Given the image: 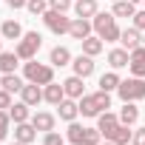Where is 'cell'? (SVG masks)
I'll use <instances>...</instances> for the list:
<instances>
[{
    "label": "cell",
    "instance_id": "cell-1",
    "mask_svg": "<svg viewBox=\"0 0 145 145\" xmlns=\"http://www.w3.org/2000/svg\"><path fill=\"white\" fill-rule=\"evenodd\" d=\"M77 103H80V114H83V117L97 120L103 111H108V108H111V94H108V91H103V88H97V91H86Z\"/></svg>",
    "mask_w": 145,
    "mask_h": 145
},
{
    "label": "cell",
    "instance_id": "cell-2",
    "mask_svg": "<svg viewBox=\"0 0 145 145\" xmlns=\"http://www.w3.org/2000/svg\"><path fill=\"white\" fill-rule=\"evenodd\" d=\"M91 26H94V34H97V37H103L105 43H120L122 29H120V23H117L114 12H97V14L91 17Z\"/></svg>",
    "mask_w": 145,
    "mask_h": 145
},
{
    "label": "cell",
    "instance_id": "cell-3",
    "mask_svg": "<svg viewBox=\"0 0 145 145\" xmlns=\"http://www.w3.org/2000/svg\"><path fill=\"white\" fill-rule=\"evenodd\" d=\"M23 77H26V83L48 86V83H54V65L51 63H40L37 57L34 60H26L23 63Z\"/></svg>",
    "mask_w": 145,
    "mask_h": 145
},
{
    "label": "cell",
    "instance_id": "cell-4",
    "mask_svg": "<svg viewBox=\"0 0 145 145\" xmlns=\"http://www.w3.org/2000/svg\"><path fill=\"white\" fill-rule=\"evenodd\" d=\"M117 94H120L122 103H142V100H145V77H131V74H128V77L120 83Z\"/></svg>",
    "mask_w": 145,
    "mask_h": 145
},
{
    "label": "cell",
    "instance_id": "cell-5",
    "mask_svg": "<svg viewBox=\"0 0 145 145\" xmlns=\"http://www.w3.org/2000/svg\"><path fill=\"white\" fill-rule=\"evenodd\" d=\"M40 46H43V34H40V31H26V34L14 43V51H17V57L26 63V60H34V57H37Z\"/></svg>",
    "mask_w": 145,
    "mask_h": 145
},
{
    "label": "cell",
    "instance_id": "cell-6",
    "mask_svg": "<svg viewBox=\"0 0 145 145\" xmlns=\"http://www.w3.org/2000/svg\"><path fill=\"white\" fill-rule=\"evenodd\" d=\"M40 20H43V26H46L51 34H57V37L68 34V29H71V17H68L65 12H54V9H48Z\"/></svg>",
    "mask_w": 145,
    "mask_h": 145
},
{
    "label": "cell",
    "instance_id": "cell-7",
    "mask_svg": "<svg viewBox=\"0 0 145 145\" xmlns=\"http://www.w3.org/2000/svg\"><path fill=\"white\" fill-rule=\"evenodd\" d=\"M91 34H94V26H91L88 17H71V29H68V37H71V40L83 43V40L91 37Z\"/></svg>",
    "mask_w": 145,
    "mask_h": 145
},
{
    "label": "cell",
    "instance_id": "cell-8",
    "mask_svg": "<svg viewBox=\"0 0 145 145\" xmlns=\"http://www.w3.org/2000/svg\"><path fill=\"white\" fill-rule=\"evenodd\" d=\"M71 71L88 80V77L94 74V71H97V63H94V57H88V54H83V51H80L74 60H71Z\"/></svg>",
    "mask_w": 145,
    "mask_h": 145
},
{
    "label": "cell",
    "instance_id": "cell-9",
    "mask_svg": "<svg viewBox=\"0 0 145 145\" xmlns=\"http://www.w3.org/2000/svg\"><path fill=\"white\" fill-rule=\"evenodd\" d=\"M31 125H34L40 134L54 131V128H57V114H51V111H34V114H31Z\"/></svg>",
    "mask_w": 145,
    "mask_h": 145
},
{
    "label": "cell",
    "instance_id": "cell-10",
    "mask_svg": "<svg viewBox=\"0 0 145 145\" xmlns=\"http://www.w3.org/2000/svg\"><path fill=\"white\" fill-rule=\"evenodd\" d=\"M63 88H65V97H71V100H80V97L86 94V77H80V74H71V77H65V80H63Z\"/></svg>",
    "mask_w": 145,
    "mask_h": 145
},
{
    "label": "cell",
    "instance_id": "cell-11",
    "mask_svg": "<svg viewBox=\"0 0 145 145\" xmlns=\"http://www.w3.org/2000/svg\"><path fill=\"white\" fill-rule=\"evenodd\" d=\"M57 117L68 125V122H74L77 117H80V103L77 100H71V97H65L60 105H57Z\"/></svg>",
    "mask_w": 145,
    "mask_h": 145
},
{
    "label": "cell",
    "instance_id": "cell-12",
    "mask_svg": "<svg viewBox=\"0 0 145 145\" xmlns=\"http://www.w3.org/2000/svg\"><path fill=\"white\" fill-rule=\"evenodd\" d=\"M128 74H131V77H145V46H137V48L131 51Z\"/></svg>",
    "mask_w": 145,
    "mask_h": 145
},
{
    "label": "cell",
    "instance_id": "cell-13",
    "mask_svg": "<svg viewBox=\"0 0 145 145\" xmlns=\"http://www.w3.org/2000/svg\"><path fill=\"white\" fill-rule=\"evenodd\" d=\"M63 100H65V88H63V83H57V80H54V83L43 86V103H48V105H54V108H57Z\"/></svg>",
    "mask_w": 145,
    "mask_h": 145
},
{
    "label": "cell",
    "instance_id": "cell-14",
    "mask_svg": "<svg viewBox=\"0 0 145 145\" xmlns=\"http://www.w3.org/2000/svg\"><path fill=\"white\" fill-rule=\"evenodd\" d=\"M120 46L128 48V51H134L137 46H142V31H139L137 26H125L122 34H120Z\"/></svg>",
    "mask_w": 145,
    "mask_h": 145
},
{
    "label": "cell",
    "instance_id": "cell-15",
    "mask_svg": "<svg viewBox=\"0 0 145 145\" xmlns=\"http://www.w3.org/2000/svg\"><path fill=\"white\" fill-rule=\"evenodd\" d=\"M108 65L114 68V71H120V68H128V60H131V51L128 48H122V46H114L111 51H108Z\"/></svg>",
    "mask_w": 145,
    "mask_h": 145
},
{
    "label": "cell",
    "instance_id": "cell-16",
    "mask_svg": "<svg viewBox=\"0 0 145 145\" xmlns=\"http://www.w3.org/2000/svg\"><path fill=\"white\" fill-rule=\"evenodd\" d=\"M20 100H23L26 105L37 108V105L43 103V86H37V83H26L23 91H20Z\"/></svg>",
    "mask_w": 145,
    "mask_h": 145
},
{
    "label": "cell",
    "instance_id": "cell-17",
    "mask_svg": "<svg viewBox=\"0 0 145 145\" xmlns=\"http://www.w3.org/2000/svg\"><path fill=\"white\" fill-rule=\"evenodd\" d=\"M23 34H26V29H23L14 17H9V20L0 23V37H3V40H14V43H17Z\"/></svg>",
    "mask_w": 145,
    "mask_h": 145
},
{
    "label": "cell",
    "instance_id": "cell-18",
    "mask_svg": "<svg viewBox=\"0 0 145 145\" xmlns=\"http://www.w3.org/2000/svg\"><path fill=\"white\" fill-rule=\"evenodd\" d=\"M117 125H120V114H117V111H103V114L97 117V128H100L103 139H105V137H108Z\"/></svg>",
    "mask_w": 145,
    "mask_h": 145
},
{
    "label": "cell",
    "instance_id": "cell-19",
    "mask_svg": "<svg viewBox=\"0 0 145 145\" xmlns=\"http://www.w3.org/2000/svg\"><path fill=\"white\" fill-rule=\"evenodd\" d=\"M71 60H74V54H71L65 46H54L51 51H48V63L54 65V68H63V65H71Z\"/></svg>",
    "mask_w": 145,
    "mask_h": 145
},
{
    "label": "cell",
    "instance_id": "cell-20",
    "mask_svg": "<svg viewBox=\"0 0 145 145\" xmlns=\"http://www.w3.org/2000/svg\"><path fill=\"white\" fill-rule=\"evenodd\" d=\"M37 134H40V131L31 125V120H29V122H17V125H14V139H17V142L31 145V142L37 139Z\"/></svg>",
    "mask_w": 145,
    "mask_h": 145
},
{
    "label": "cell",
    "instance_id": "cell-21",
    "mask_svg": "<svg viewBox=\"0 0 145 145\" xmlns=\"http://www.w3.org/2000/svg\"><path fill=\"white\" fill-rule=\"evenodd\" d=\"M26 86V77H20L17 71H12V74H0V88H6L12 94H20Z\"/></svg>",
    "mask_w": 145,
    "mask_h": 145
},
{
    "label": "cell",
    "instance_id": "cell-22",
    "mask_svg": "<svg viewBox=\"0 0 145 145\" xmlns=\"http://www.w3.org/2000/svg\"><path fill=\"white\" fill-rule=\"evenodd\" d=\"M117 114H120V122H122V125H131V128H134V125L139 122V105H137V103H122V108H120Z\"/></svg>",
    "mask_w": 145,
    "mask_h": 145
},
{
    "label": "cell",
    "instance_id": "cell-23",
    "mask_svg": "<svg viewBox=\"0 0 145 145\" xmlns=\"http://www.w3.org/2000/svg\"><path fill=\"white\" fill-rule=\"evenodd\" d=\"M80 46H83V54H88V57H100V54L105 51V40H103V37H97V34L86 37Z\"/></svg>",
    "mask_w": 145,
    "mask_h": 145
},
{
    "label": "cell",
    "instance_id": "cell-24",
    "mask_svg": "<svg viewBox=\"0 0 145 145\" xmlns=\"http://www.w3.org/2000/svg\"><path fill=\"white\" fill-rule=\"evenodd\" d=\"M100 12V3L97 0H74V17H94Z\"/></svg>",
    "mask_w": 145,
    "mask_h": 145
},
{
    "label": "cell",
    "instance_id": "cell-25",
    "mask_svg": "<svg viewBox=\"0 0 145 145\" xmlns=\"http://www.w3.org/2000/svg\"><path fill=\"white\" fill-rule=\"evenodd\" d=\"M23 60L17 57V51H0V74H12V71H17Z\"/></svg>",
    "mask_w": 145,
    "mask_h": 145
},
{
    "label": "cell",
    "instance_id": "cell-26",
    "mask_svg": "<svg viewBox=\"0 0 145 145\" xmlns=\"http://www.w3.org/2000/svg\"><path fill=\"white\" fill-rule=\"evenodd\" d=\"M9 117H12L14 125H17V122H29V120H31V105H26L23 100H17V103L9 108Z\"/></svg>",
    "mask_w": 145,
    "mask_h": 145
},
{
    "label": "cell",
    "instance_id": "cell-27",
    "mask_svg": "<svg viewBox=\"0 0 145 145\" xmlns=\"http://www.w3.org/2000/svg\"><path fill=\"white\" fill-rule=\"evenodd\" d=\"M131 137H134V128L120 122V125H117V128H114L105 139H111V142H117V145H131Z\"/></svg>",
    "mask_w": 145,
    "mask_h": 145
},
{
    "label": "cell",
    "instance_id": "cell-28",
    "mask_svg": "<svg viewBox=\"0 0 145 145\" xmlns=\"http://www.w3.org/2000/svg\"><path fill=\"white\" fill-rule=\"evenodd\" d=\"M120 83H122V77H120V71L108 68L105 74L100 77V83H97V86H100L103 91H108V94H111V91H117V88H120Z\"/></svg>",
    "mask_w": 145,
    "mask_h": 145
},
{
    "label": "cell",
    "instance_id": "cell-29",
    "mask_svg": "<svg viewBox=\"0 0 145 145\" xmlns=\"http://www.w3.org/2000/svg\"><path fill=\"white\" fill-rule=\"evenodd\" d=\"M83 139H86V125H80L77 120L68 122V128H65V142H71V145H83Z\"/></svg>",
    "mask_w": 145,
    "mask_h": 145
},
{
    "label": "cell",
    "instance_id": "cell-30",
    "mask_svg": "<svg viewBox=\"0 0 145 145\" xmlns=\"http://www.w3.org/2000/svg\"><path fill=\"white\" fill-rule=\"evenodd\" d=\"M111 12H114L117 20L120 17H134L137 14V6L131 3V0H117V3H111Z\"/></svg>",
    "mask_w": 145,
    "mask_h": 145
},
{
    "label": "cell",
    "instance_id": "cell-31",
    "mask_svg": "<svg viewBox=\"0 0 145 145\" xmlns=\"http://www.w3.org/2000/svg\"><path fill=\"white\" fill-rule=\"evenodd\" d=\"M26 12L34 14V17H43V14L48 12V0H29V3H26Z\"/></svg>",
    "mask_w": 145,
    "mask_h": 145
},
{
    "label": "cell",
    "instance_id": "cell-32",
    "mask_svg": "<svg viewBox=\"0 0 145 145\" xmlns=\"http://www.w3.org/2000/svg\"><path fill=\"white\" fill-rule=\"evenodd\" d=\"M9 134H12V117H9V111H0V142Z\"/></svg>",
    "mask_w": 145,
    "mask_h": 145
},
{
    "label": "cell",
    "instance_id": "cell-33",
    "mask_svg": "<svg viewBox=\"0 0 145 145\" xmlns=\"http://www.w3.org/2000/svg\"><path fill=\"white\" fill-rule=\"evenodd\" d=\"M43 145H65V134H57V128L46 131L43 134Z\"/></svg>",
    "mask_w": 145,
    "mask_h": 145
},
{
    "label": "cell",
    "instance_id": "cell-34",
    "mask_svg": "<svg viewBox=\"0 0 145 145\" xmlns=\"http://www.w3.org/2000/svg\"><path fill=\"white\" fill-rule=\"evenodd\" d=\"M103 142V134H100V128L94 125V128H86V139H83V145H100Z\"/></svg>",
    "mask_w": 145,
    "mask_h": 145
},
{
    "label": "cell",
    "instance_id": "cell-35",
    "mask_svg": "<svg viewBox=\"0 0 145 145\" xmlns=\"http://www.w3.org/2000/svg\"><path fill=\"white\" fill-rule=\"evenodd\" d=\"M48 9H54V12H71L74 9V0H48Z\"/></svg>",
    "mask_w": 145,
    "mask_h": 145
},
{
    "label": "cell",
    "instance_id": "cell-36",
    "mask_svg": "<svg viewBox=\"0 0 145 145\" xmlns=\"http://www.w3.org/2000/svg\"><path fill=\"white\" fill-rule=\"evenodd\" d=\"M12 105H14V94L6 91V88H0V111H9Z\"/></svg>",
    "mask_w": 145,
    "mask_h": 145
},
{
    "label": "cell",
    "instance_id": "cell-37",
    "mask_svg": "<svg viewBox=\"0 0 145 145\" xmlns=\"http://www.w3.org/2000/svg\"><path fill=\"white\" fill-rule=\"evenodd\" d=\"M131 26H137V29L145 34V6H142V9H137V14L131 17Z\"/></svg>",
    "mask_w": 145,
    "mask_h": 145
},
{
    "label": "cell",
    "instance_id": "cell-38",
    "mask_svg": "<svg viewBox=\"0 0 145 145\" xmlns=\"http://www.w3.org/2000/svg\"><path fill=\"white\" fill-rule=\"evenodd\" d=\"M131 145H145V125L134 128V137H131Z\"/></svg>",
    "mask_w": 145,
    "mask_h": 145
},
{
    "label": "cell",
    "instance_id": "cell-39",
    "mask_svg": "<svg viewBox=\"0 0 145 145\" xmlns=\"http://www.w3.org/2000/svg\"><path fill=\"white\" fill-rule=\"evenodd\" d=\"M3 3H6L9 9H26V3H29V0H3Z\"/></svg>",
    "mask_w": 145,
    "mask_h": 145
},
{
    "label": "cell",
    "instance_id": "cell-40",
    "mask_svg": "<svg viewBox=\"0 0 145 145\" xmlns=\"http://www.w3.org/2000/svg\"><path fill=\"white\" fill-rule=\"evenodd\" d=\"M100 145H117V142H111V139H103V142H100Z\"/></svg>",
    "mask_w": 145,
    "mask_h": 145
},
{
    "label": "cell",
    "instance_id": "cell-41",
    "mask_svg": "<svg viewBox=\"0 0 145 145\" xmlns=\"http://www.w3.org/2000/svg\"><path fill=\"white\" fill-rule=\"evenodd\" d=\"M131 3H134V6H139V3H145V0H131Z\"/></svg>",
    "mask_w": 145,
    "mask_h": 145
},
{
    "label": "cell",
    "instance_id": "cell-42",
    "mask_svg": "<svg viewBox=\"0 0 145 145\" xmlns=\"http://www.w3.org/2000/svg\"><path fill=\"white\" fill-rule=\"evenodd\" d=\"M12 145H26V142H17V139H14V142H12Z\"/></svg>",
    "mask_w": 145,
    "mask_h": 145
},
{
    "label": "cell",
    "instance_id": "cell-43",
    "mask_svg": "<svg viewBox=\"0 0 145 145\" xmlns=\"http://www.w3.org/2000/svg\"><path fill=\"white\" fill-rule=\"evenodd\" d=\"M0 51H3V37H0Z\"/></svg>",
    "mask_w": 145,
    "mask_h": 145
},
{
    "label": "cell",
    "instance_id": "cell-44",
    "mask_svg": "<svg viewBox=\"0 0 145 145\" xmlns=\"http://www.w3.org/2000/svg\"><path fill=\"white\" fill-rule=\"evenodd\" d=\"M142 46H145V34H142Z\"/></svg>",
    "mask_w": 145,
    "mask_h": 145
},
{
    "label": "cell",
    "instance_id": "cell-45",
    "mask_svg": "<svg viewBox=\"0 0 145 145\" xmlns=\"http://www.w3.org/2000/svg\"><path fill=\"white\" fill-rule=\"evenodd\" d=\"M111 3H117V0H111Z\"/></svg>",
    "mask_w": 145,
    "mask_h": 145
},
{
    "label": "cell",
    "instance_id": "cell-46",
    "mask_svg": "<svg viewBox=\"0 0 145 145\" xmlns=\"http://www.w3.org/2000/svg\"><path fill=\"white\" fill-rule=\"evenodd\" d=\"M65 145H71V142H65Z\"/></svg>",
    "mask_w": 145,
    "mask_h": 145
},
{
    "label": "cell",
    "instance_id": "cell-47",
    "mask_svg": "<svg viewBox=\"0 0 145 145\" xmlns=\"http://www.w3.org/2000/svg\"><path fill=\"white\" fill-rule=\"evenodd\" d=\"M0 145H3V142H0Z\"/></svg>",
    "mask_w": 145,
    "mask_h": 145
},
{
    "label": "cell",
    "instance_id": "cell-48",
    "mask_svg": "<svg viewBox=\"0 0 145 145\" xmlns=\"http://www.w3.org/2000/svg\"><path fill=\"white\" fill-rule=\"evenodd\" d=\"M142 6H145V3H142Z\"/></svg>",
    "mask_w": 145,
    "mask_h": 145
}]
</instances>
